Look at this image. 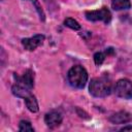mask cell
Listing matches in <instances>:
<instances>
[{
	"label": "cell",
	"instance_id": "obj_1",
	"mask_svg": "<svg viewBox=\"0 0 132 132\" xmlns=\"http://www.w3.org/2000/svg\"><path fill=\"white\" fill-rule=\"evenodd\" d=\"M89 91L90 94L94 97H106L111 93V82L105 76L95 77L90 82Z\"/></svg>",
	"mask_w": 132,
	"mask_h": 132
},
{
	"label": "cell",
	"instance_id": "obj_2",
	"mask_svg": "<svg viewBox=\"0 0 132 132\" xmlns=\"http://www.w3.org/2000/svg\"><path fill=\"white\" fill-rule=\"evenodd\" d=\"M67 79L71 87L82 89L88 80V72L82 66L75 65L69 69L67 73Z\"/></svg>",
	"mask_w": 132,
	"mask_h": 132
},
{
	"label": "cell",
	"instance_id": "obj_3",
	"mask_svg": "<svg viewBox=\"0 0 132 132\" xmlns=\"http://www.w3.org/2000/svg\"><path fill=\"white\" fill-rule=\"evenodd\" d=\"M114 93L123 99H132V81L127 78H122L116 82Z\"/></svg>",
	"mask_w": 132,
	"mask_h": 132
},
{
	"label": "cell",
	"instance_id": "obj_4",
	"mask_svg": "<svg viewBox=\"0 0 132 132\" xmlns=\"http://www.w3.org/2000/svg\"><path fill=\"white\" fill-rule=\"evenodd\" d=\"M86 19L91 22L102 21L105 24H108L111 20V13L106 7H102L98 10H91L86 12Z\"/></svg>",
	"mask_w": 132,
	"mask_h": 132
},
{
	"label": "cell",
	"instance_id": "obj_5",
	"mask_svg": "<svg viewBox=\"0 0 132 132\" xmlns=\"http://www.w3.org/2000/svg\"><path fill=\"white\" fill-rule=\"evenodd\" d=\"M44 38H45L44 35L36 34V35H34L32 37H29V38H23L22 39V44L25 47V50L31 52V51H34L40 44H42Z\"/></svg>",
	"mask_w": 132,
	"mask_h": 132
},
{
	"label": "cell",
	"instance_id": "obj_6",
	"mask_svg": "<svg viewBox=\"0 0 132 132\" xmlns=\"http://www.w3.org/2000/svg\"><path fill=\"white\" fill-rule=\"evenodd\" d=\"M14 79H15V82H18L30 90L34 87V72L31 69L26 70L22 76H18L16 74H14Z\"/></svg>",
	"mask_w": 132,
	"mask_h": 132
},
{
	"label": "cell",
	"instance_id": "obj_7",
	"mask_svg": "<svg viewBox=\"0 0 132 132\" xmlns=\"http://www.w3.org/2000/svg\"><path fill=\"white\" fill-rule=\"evenodd\" d=\"M62 120H63L62 114L55 110L50 111L44 116V123L46 124L47 127H50L52 129L60 126V124L62 123Z\"/></svg>",
	"mask_w": 132,
	"mask_h": 132
},
{
	"label": "cell",
	"instance_id": "obj_8",
	"mask_svg": "<svg viewBox=\"0 0 132 132\" xmlns=\"http://www.w3.org/2000/svg\"><path fill=\"white\" fill-rule=\"evenodd\" d=\"M109 121L112 124H127L132 121V113L128 111H119L110 116Z\"/></svg>",
	"mask_w": 132,
	"mask_h": 132
},
{
	"label": "cell",
	"instance_id": "obj_9",
	"mask_svg": "<svg viewBox=\"0 0 132 132\" xmlns=\"http://www.w3.org/2000/svg\"><path fill=\"white\" fill-rule=\"evenodd\" d=\"M11 92H12V94H13L14 96L20 97V98H24V99H25L26 97H28V96L31 94L30 89H28V88H26V87H24V86H22V85H20V84H18V82H15V84L12 86Z\"/></svg>",
	"mask_w": 132,
	"mask_h": 132
},
{
	"label": "cell",
	"instance_id": "obj_10",
	"mask_svg": "<svg viewBox=\"0 0 132 132\" xmlns=\"http://www.w3.org/2000/svg\"><path fill=\"white\" fill-rule=\"evenodd\" d=\"M25 103H26L27 108L31 112H37L38 111V103H37V100H36L34 95L30 94L28 97H26L25 98Z\"/></svg>",
	"mask_w": 132,
	"mask_h": 132
},
{
	"label": "cell",
	"instance_id": "obj_11",
	"mask_svg": "<svg viewBox=\"0 0 132 132\" xmlns=\"http://www.w3.org/2000/svg\"><path fill=\"white\" fill-rule=\"evenodd\" d=\"M111 7L114 10L129 9L131 7V2H130V0H112Z\"/></svg>",
	"mask_w": 132,
	"mask_h": 132
},
{
	"label": "cell",
	"instance_id": "obj_12",
	"mask_svg": "<svg viewBox=\"0 0 132 132\" xmlns=\"http://www.w3.org/2000/svg\"><path fill=\"white\" fill-rule=\"evenodd\" d=\"M19 131L20 132H34V128L32 127L30 122L23 120L19 124Z\"/></svg>",
	"mask_w": 132,
	"mask_h": 132
},
{
	"label": "cell",
	"instance_id": "obj_13",
	"mask_svg": "<svg viewBox=\"0 0 132 132\" xmlns=\"http://www.w3.org/2000/svg\"><path fill=\"white\" fill-rule=\"evenodd\" d=\"M64 25H65L66 27L72 29V30H75V31H77V30L80 29V25H79L74 19H72V18H67V19L64 21Z\"/></svg>",
	"mask_w": 132,
	"mask_h": 132
},
{
	"label": "cell",
	"instance_id": "obj_14",
	"mask_svg": "<svg viewBox=\"0 0 132 132\" xmlns=\"http://www.w3.org/2000/svg\"><path fill=\"white\" fill-rule=\"evenodd\" d=\"M104 59H105V54L104 53H101V52H98L94 55V62L96 65H101L103 62H104Z\"/></svg>",
	"mask_w": 132,
	"mask_h": 132
},
{
	"label": "cell",
	"instance_id": "obj_15",
	"mask_svg": "<svg viewBox=\"0 0 132 132\" xmlns=\"http://www.w3.org/2000/svg\"><path fill=\"white\" fill-rule=\"evenodd\" d=\"M32 1L34 2V4H35V7H36V9H37V11H38V13H39V15H40V20L44 21V13H43L42 9L40 8V6H39V3H38L36 0H32Z\"/></svg>",
	"mask_w": 132,
	"mask_h": 132
},
{
	"label": "cell",
	"instance_id": "obj_16",
	"mask_svg": "<svg viewBox=\"0 0 132 132\" xmlns=\"http://www.w3.org/2000/svg\"><path fill=\"white\" fill-rule=\"evenodd\" d=\"M113 53H114V51H113L112 47H108V48H106V51H105V55H112Z\"/></svg>",
	"mask_w": 132,
	"mask_h": 132
},
{
	"label": "cell",
	"instance_id": "obj_17",
	"mask_svg": "<svg viewBox=\"0 0 132 132\" xmlns=\"http://www.w3.org/2000/svg\"><path fill=\"white\" fill-rule=\"evenodd\" d=\"M121 131H132V126H126L121 129Z\"/></svg>",
	"mask_w": 132,
	"mask_h": 132
}]
</instances>
